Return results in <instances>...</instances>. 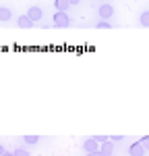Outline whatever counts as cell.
I'll use <instances>...</instances> for the list:
<instances>
[{
  "label": "cell",
  "instance_id": "1",
  "mask_svg": "<svg viewBox=\"0 0 149 156\" xmlns=\"http://www.w3.org/2000/svg\"><path fill=\"white\" fill-rule=\"evenodd\" d=\"M52 21H54L56 27H68L71 25V17L66 15V11H56L54 17H52Z\"/></svg>",
  "mask_w": 149,
  "mask_h": 156
},
{
  "label": "cell",
  "instance_id": "2",
  "mask_svg": "<svg viewBox=\"0 0 149 156\" xmlns=\"http://www.w3.org/2000/svg\"><path fill=\"white\" fill-rule=\"evenodd\" d=\"M83 150H85L87 154H98V150H99L98 137H87L85 142H83Z\"/></svg>",
  "mask_w": 149,
  "mask_h": 156
},
{
  "label": "cell",
  "instance_id": "3",
  "mask_svg": "<svg viewBox=\"0 0 149 156\" xmlns=\"http://www.w3.org/2000/svg\"><path fill=\"white\" fill-rule=\"evenodd\" d=\"M27 17L35 23V21H41V17H44V11L39 9V6H31L29 11H27Z\"/></svg>",
  "mask_w": 149,
  "mask_h": 156
},
{
  "label": "cell",
  "instance_id": "4",
  "mask_svg": "<svg viewBox=\"0 0 149 156\" xmlns=\"http://www.w3.org/2000/svg\"><path fill=\"white\" fill-rule=\"evenodd\" d=\"M98 12H99L101 19H110L112 15H114V6H112V4H101Z\"/></svg>",
  "mask_w": 149,
  "mask_h": 156
},
{
  "label": "cell",
  "instance_id": "5",
  "mask_svg": "<svg viewBox=\"0 0 149 156\" xmlns=\"http://www.w3.org/2000/svg\"><path fill=\"white\" fill-rule=\"evenodd\" d=\"M128 154H133V156H137V154H145V148H143V144H141V140L128 146Z\"/></svg>",
  "mask_w": 149,
  "mask_h": 156
},
{
  "label": "cell",
  "instance_id": "6",
  "mask_svg": "<svg viewBox=\"0 0 149 156\" xmlns=\"http://www.w3.org/2000/svg\"><path fill=\"white\" fill-rule=\"evenodd\" d=\"M112 152H114V146L110 144V137H108V140H106V142H104V144L99 146L98 154H101V156H106V154H112Z\"/></svg>",
  "mask_w": 149,
  "mask_h": 156
},
{
  "label": "cell",
  "instance_id": "7",
  "mask_svg": "<svg viewBox=\"0 0 149 156\" xmlns=\"http://www.w3.org/2000/svg\"><path fill=\"white\" fill-rule=\"evenodd\" d=\"M17 25H19V27H23V29H29V27H33V21H31L27 15H21V17L17 19Z\"/></svg>",
  "mask_w": 149,
  "mask_h": 156
},
{
  "label": "cell",
  "instance_id": "8",
  "mask_svg": "<svg viewBox=\"0 0 149 156\" xmlns=\"http://www.w3.org/2000/svg\"><path fill=\"white\" fill-rule=\"evenodd\" d=\"M12 19V11L6 6H0V21H11Z\"/></svg>",
  "mask_w": 149,
  "mask_h": 156
},
{
  "label": "cell",
  "instance_id": "9",
  "mask_svg": "<svg viewBox=\"0 0 149 156\" xmlns=\"http://www.w3.org/2000/svg\"><path fill=\"white\" fill-rule=\"evenodd\" d=\"M54 6H56V11H66L71 6V2L68 0H54Z\"/></svg>",
  "mask_w": 149,
  "mask_h": 156
},
{
  "label": "cell",
  "instance_id": "10",
  "mask_svg": "<svg viewBox=\"0 0 149 156\" xmlns=\"http://www.w3.org/2000/svg\"><path fill=\"white\" fill-rule=\"evenodd\" d=\"M139 23H141V27H149V11H143L139 15Z\"/></svg>",
  "mask_w": 149,
  "mask_h": 156
},
{
  "label": "cell",
  "instance_id": "11",
  "mask_svg": "<svg viewBox=\"0 0 149 156\" xmlns=\"http://www.w3.org/2000/svg\"><path fill=\"white\" fill-rule=\"evenodd\" d=\"M23 142H25L27 146H35L37 142H39V137H37V135H25V137H23Z\"/></svg>",
  "mask_w": 149,
  "mask_h": 156
},
{
  "label": "cell",
  "instance_id": "12",
  "mask_svg": "<svg viewBox=\"0 0 149 156\" xmlns=\"http://www.w3.org/2000/svg\"><path fill=\"white\" fill-rule=\"evenodd\" d=\"M98 29H110V19H101V21H98V25H95Z\"/></svg>",
  "mask_w": 149,
  "mask_h": 156
},
{
  "label": "cell",
  "instance_id": "13",
  "mask_svg": "<svg viewBox=\"0 0 149 156\" xmlns=\"http://www.w3.org/2000/svg\"><path fill=\"white\" fill-rule=\"evenodd\" d=\"M11 154L23 156V154H29V150H27V148H15V150H11Z\"/></svg>",
  "mask_w": 149,
  "mask_h": 156
},
{
  "label": "cell",
  "instance_id": "14",
  "mask_svg": "<svg viewBox=\"0 0 149 156\" xmlns=\"http://www.w3.org/2000/svg\"><path fill=\"white\" fill-rule=\"evenodd\" d=\"M141 144H143V148H145V152L149 150V135H145V137H141Z\"/></svg>",
  "mask_w": 149,
  "mask_h": 156
},
{
  "label": "cell",
  "instance_id": "15",
  "mask_svg": "<svg viewBox=\"0 0 149 156\" xmlns=\"http://www.w3.org/2000/svg\"><path fill=\"white\" fill-rule=\"evenodd\" d=\"M124 140V135H112L110 137V142H122Z\"/></svg>",
  "mask_w": 149,
  "mask_h": 156
},
{
  "label": "cell",
  "instance_id": "16",
  "mask_svg": "<svg viewBox=\"0 0 149 156\" xmlns=\"http://www.w3.org/2000/svg\"><path fill=\"white\" fill-rule=\"evenodd\" d=\"M0 154H8V152H6V148H4V146H0Z\"/></svg>",
  "mask_w": 149,
  "mask_h": 156
},
{
  "label": "cell",
  "instance_id": "17",
  "mask_svg": "<svg viewBox=\"0 0 149 156\" xmlns=\"http://www.w3.org/2000/svg\"><path fill=\"white\" fill-rule=\"evenodd\" d=\"M68 2H71V6H73V4H79V0H68Z\"/></svg>",
  "mask_w": 149,
  "mask_h": 156
}]
</instances>
